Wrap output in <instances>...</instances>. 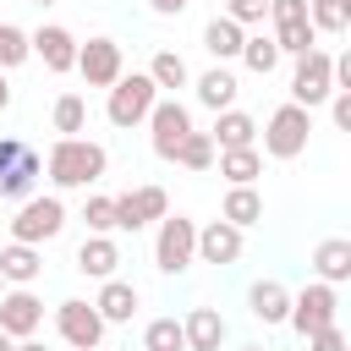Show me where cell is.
Returning <instances> with one entry per match:
<instances>
[{"mask_svg": "<svg viewBox=\"0 0 351 351\" xmlns=\"http://www.w3.org/2000/svg\"><path fill=\"white\" fill-rule=\"evenodd\" d=\"M104 170H110V154H104V143H93V137H55L49 154H44V176H49L55 192L93 186Z\"/></svg>", "mask_w": 351, "mask_h": 351, "instance_id": "cell-1", "label": "cell"}, {"mask_svg": "<svg viewBox=\"0 0 351 351\" xmlns=\"http://www.w3.org/2000/svg\"><path fill=\"white\" fill-rule=\"evenodd\" d=\"M307 137H313V110H302L291 99L263 121V154L269 159H302L307 154Z\"/></svg>", "mask_w": 351, "mask_h": 351, "instance_id": "cell-2", "label": "cell"}, {"mask_svg": "<svg viewBox=\"0 0 351 351\" xmlns=\"http://www.w3.org/2000/svg\"><path fill=\"white\" fill-rule=\"evenodd\" d=\"M66 230V203L49 192V197H27V203H16V214H11V241H22V247H44V241H55Z\"/></svg>", "mask_w": 351, "mask_h": 351, "instance_id": "cell-3", "label": "cell"}, {"mask_svg": "<svg viewBox=\"0 0 351 351\" xmlns=\"http://www.w3.org/2000/svg\"><path fill=\"white\" fill-rule=\"evenodd\" d=\"M154 263H159V274H186L197 263V219L165 214L159 236H154Z\"/></svg>", "mask_w": 351, "mask_h": 351, "instance_id": "cell-4", "label": "cell"}, {"mask_svg": "<svg viewBox=\"0 0 351 351\" xmlns=\"http://www.w3.org/2000/svg\"><path fill=\"white\" fill-rule=\"evenodd\" d=\"M38 176H44V159L22 137H0V197L5 203H27Z\"/></svg>", "mask_w": 351, "mask_h": 351, "instance_id": "cell-5", "label": "cell"}, {"mask_svg": "<svg viewBox=\"0 0 351 351\" xmlns=\"http://www.w3.org/2000/svg\"><path fill=\"white\" fill-rule=\"evenodd\" d=\"M159 104V88L148 82V71H132V77H121L115 88H110V99H104V115H110V126H143L148 121V110Z\"/></svg>", "mask_w": 351, "mask_h": 351, "instance_id": "cell-6", "label": "cell"}, {"mask_svg": "<svg viewBox=\"0 0 351 351\" xmlns=\"http://www.w3.org/2000/svg\"><path fill=\"white\" fill-rule=\"evenodd\" d=\"M335 313H340V296H335V285H324V280H307L296 296H291V313H285V324L307 340V335H318V329H329L335 324Z\"/></svg>", "mask_w": 351, "mask_h": 351, "instance_id": "cell-7", "label": "cell"}, {"mask_svg": "<svg viewBox=\"0 0 351 351\" xmlns=\"http://www.w3.org/2000/svg\"><path fill=\"white\" fill-rule=\"evenodd\" d=\"M329 93H335V55H329V49H307V55H296V71H291V104L313 110V104H324Z\"/></svg>", "mask_w": 351, "mask_h": 351, "instance_id": "cell-8", "label": "cell"}, {"mask_svg": "<svg viewBox=\"0 0 351 351\" xmlns=\"http://www.w3.org/2000/svg\"><path fill=\"white\" fill-rule=\"evenodd\" d=\"M269 16H274V49L280 55H307L318 49V33L307 22V0H269Z\"/></svg>", "mask_w": 351, "mask_h": 351, "instance_id": "cell-9", "label": "cell"}, {"mask_svg": "<svg viewBox=\"0 0 351 351\" xmlns=\"http://www.w3.org/2000/svg\"><path fill=\"white\" fill-rule=\"evenodd\" d=\"M88 88H115L121 77H126V60H121V44L115 38H88V44H77V66H71Z\"/></svg>", "mask_w": 351, "mask_h": 351, "instance_id": "cell-10", "label": "cell"}, {"mask_svg": "<svg viewBox=\"0 0 351 351\" xmlns=\"http://www.w3.org/2000/svg\"><path fill=\"white\" fill-rule=\"evenodd\" d=\"M186 132H192V110H186L181 99H159V104L148 110V143H154L159 159H176V148H181Z\"/></svg>", "mask_w": 351, "mask_h": 351, "instance_id": "cell-11", "label": "cell"}, {"mask_svg": "<svg viewBox=\"0 0 351 351\" xmlns=\"http://www.w3.org/2000/svg\"><path fill=\"white\" fill-rule=\"evenodd\" d=\"M55 329H60V340L71 351H99V340H104V318L93 313V302H60Z\"/></svg>", "mask_w": 351, "mask_h": 351, "instance_id": "cell-12", "label": "cell"}, {"mask_svg": "<svg viewBox=\"0 0 351 351\" xmlns=\"http://www.w3.org/2000/svg\"><path fill=\"white\" fill-rule=\"evenodd\" d=\"M27 49L44 60V71H71L77 66V33L71 27H60V22H38L33 33H27Z\"/></svg>", "mask_w": 351, "mask_h": 351, "instance_id": "cell-13", "label": "cell"}, {"mask_svg": "<svg viewBox=\"0 0 351 351\" xmlns=\"http://www.w3.org/2000/svg\"><path fill=\"white\" fill-rule=\"evenodd\" d=\"M165 214H170L165 186H137L115 197V230H143V225H159Z\"/></svg>", "mask_w": 351, "mask_h": 351, "instance_id": "cell-14", "label": "cell"}, {"mask_svg": "<svg viewBox=\"0 0 351 351\" xmlns=\"http://www.w3.org/2000/svg\"><path fill=\"white\" fill-rule=\"evenodd\" d=\"M38 324H44V302L27 285H5V296H0V329L11 340H33Z\"/></svg>", "mask_w": 351, "mask_h": 351, "instance_id": "cell-15", "label": "cell"}, {"mask_svg": "<svg viewBox=\"0 0 351 351\" xmlns=\"http://www.w3.org/2000/svg\"><path fill=\"white\" fill-rule=\"evenodd\" d=\"M241 258V230L225 219L197 225V263H236Z\"/></svg>", "mask_w": 351, "mask_h": 351, "instance_id": "cell-16", "label": "cell"}, {"mask_svg": "<svg viewBox=\"0 0 351 351\" xmlns=\"http://www.w3.org/2000/svg\"><path fill=\"white\" fill-rule=\"evenodd\" d=\"M181 340H186V351H219V346H225V318H219V307H192V313L181 318Z\"/></svg>", "mask_w": 351, "mask_h": 351, "instance_id": "cell-17", "label": "cell"}, {"mask_svg": "<svg viewBox=\"0 0 351 351\" xmlns=\"http://www.w3.org/2000/svg\"><path fill=\"white\" fill-rule=\"evenodd\" d=\"M208 137H214V154H225V148H258V121L247 110H219Z\"/></svg>", "mask_w": 351, "mask_h": 351, "instance_id": "cell-18", "label": "cell"}, {"mask_svg": "<svg viewBox=\"0 0 351 351\" xmlns=\"http://www.w3.org/2000/svg\"><path fill=\"white\" fill-rule=\"evenodd\" d=\"M313 274H318L324 285H346V280H351V241H346V236H324V241L313 247Z\"/></svg>", "mask_w": 351, "mask_h": 351, "instance_id": "cell-19", "label": "cell"}, {"mask_svg": "<svg viewBox=\"0 0 351 351\" xmlns=\"http://www.w3.org/2000/svg\"><path fill=\"white\" fill-rule=\"evenodd\" d=\"M137 285L132 280H104L99 285V296H93V313L104 318V324H132V313H137Z\"/></svg>", "mask_w": 351, "mask_h": 351, "instance_id": "cell-20", "label": "cell"}, {"mask_svg": "<svg viewBox=\"0 0 351 351\" xmlns=\"http://www.w3.org/2000/svg\"><path fill=\"white\" fill-rule=\"evenodd\" d=\"M38 274H44V252L38 247H22V241L0 247V280L5 285H33Z\"/></svg>", "mask_w": 351, "mask_h": 351, "instance_id": "cell-21", "label": "cell"}, {"mask_svg": "<svg viewBox=\"0 0 351 351\" xmlns=\"http://www.w3.org/2000/svg\"><path fill=\"white\" fill-rule=\"evenodd\" d=\"M192 88H197V104L219 115V110H236V88H241V82L230 77V66H208Z\"/></svg>", "mask_w": 351, "mask_h": 351, "instance_id": "cell-22", "label": "cell"}, {"mask_svg": "<svg viewBox=\"0 0 351 351\" xmlns=\"http://www.w3.org/2000/svg\"><path fill=\"white\" fill-rule=\"evenodd\" d=\"M77 269H82L88 280H115V269H121V247H115L110 236H88V241L77 247Z\"/></svg>", "mask_w": 351, "mask_h": 351, "instance_id": "cell-23", "label": "cell"}, {"mask_svg": "<svg viewBox=\"0 0 351 351\" xmlns=\"http://www.w3.org/2000/svg\"><path fill=\"white\" fill-rule=\"evenodd\" d=\"M247 313H252L258 324H285V313H291V291H285L280 280H258V285L247 291Z\"/></svg>", "mask_w": 351, "mask_h": 351, "instance_id": "cell-24", "label": "cell"}, {"mask_svg": "<svg viewBox=\"0 0 351 351\" xmlns=\"http://www.w3.org/2000/svg\"><path fill=\"white\" fill-rule=\"evenodd\" d=\"M241 38H247V33H241V27L230 22V16H214V22L203 27V49L214 55V66L236 60V55H241Z\"/></svg>", "mask_w": 351, "mask_h": 351, "instance_id": "cell-25", "label": "cell"}, {"mask_svg": "<svg viewBox=\"0 0 351 351\" xmlns=\"http://www.w3.org/2000/svg\"><path fill=\"white\" fill-rule=\"evenodd\" d=\"M219 159V176L230 181V186H252L258 176H263V154L258 148H225V154H214Z\"/></svg>", "mask_w": 351, "mask_h": 351, "instance_id": "cell-26", "label": "cell"}, {"mask_svg": "<svg viewBox=\"0 0 351 351\" xmlns=\"http://www.w3.org/2000/svg\"><path fill=\"white\" fill-rule=\"evenodd\" d=\"M219 219H225V225H236V230L258 225V219H263V197H258V186H230V192H225Z\"/></svg>", "mask_w": 351, "mask_h": 351, "instance_id": "cell-27", "label": "cell"}, {"mask_svg": "<svg viewBox=\"0 0 351 351\" xmlns=\"http://www.w3.org/2000/svg\"><path fill=\"white\" fill-rule=\"evenodd\" d=\"M148 82H154V88H170V99H176V88H186L192 71H186V60H181L176 49H154V60H148Z\"/></svg>", "mask_w": 351, "mask_h": 351, "instance_id": "cell-28", "label": "cell"}, {"mask_svg": "<svg viewBox=\"0 0 351 351\" xmlns=\"http://www.w3.org/2000/svg\"><path fill=\"white\" fill-rule=\"evenodd\" d=\"M247 71H258V77H269L274 66H280V49H274V38L269 33H247L241 38V55H236Z\"/></svg>", "mask_w": 351, "mask_h": 351, "instance_id": "cell-29", "label": "cell"}, {"mask_svg": "<svg viewBox=\"0 0 351 351\" xmlns=\"http://www.w3.org/2000/svg\"><path fill=\"white\" fill-rule=\"evenodd\" d=\"M49 121H55L60 137H82V126H88V99H82V93H60L55 110H49Z\"/></svg>", "mask_w": 351, "mask_h": 351, "instance_id": "cell-30", "label": "cell"}, {"mask_svg": "<svg viewBox=\"0 0 351 351\" xmlns=\"http://www.w3.org/2000/svg\"><path fill=\"white\" fill-rule=\"evenodd\" d=\"M313 33H346L351 27V0H307Z\"/></svg>", "mask_w": 351, "mask_h": 351, "instance_id": "cell-31", "label": "cell"}, {"mask_svg": "<svg viewBox=\"0 0 351 351\" xmlns=\"http://www.w3.org/2000/svg\"><path fill=\"white\" fill-rule=\"evenodd\" d=\"M176 165H186V170H197V176H203V170H214V137L192 126V132L181 137V148H176Z\"/></svg>", "mask_w": 351, "mask_h": 351, "instance_id": "cell-32", "label": "cell"}, {"mask_svg": "<svg viewBox=\"0 0 351 351\" xmlns=\"http://www.w3.org/2000/svg\"><path fill=\"white\" fill-rule=\"evenodd\" d=\"M143 351H186V340H181V318H154V324L143 329Z\"/></svg>", "mask_w": 351, "mask_h": 351, "instance_id": "cell-33", "label": "cell"}, {"mask_svg": "<svg viewBox=\"0 0 351 351\" xmlns=\"http://www.w3.org/2000/svg\"><path fill=\"white\" fill-rule=\"evenodd\" d=\"M22 60H33V49H27V33H22L16 22H0V71H16Z\"/></svg>", "mask_w": 351, "mask_h": 351, "instance_id": "cell-34", "label": "cell"}, {"mask_svg": "<svg viewBox=\"0 0 351 351\" xmlns=\"http://www.w3.org/2000/svg\"><path fill=\"white\" fill-rule=\"evenodd\" d=\"M82 219H88V236H110V230H115V197L93 192V197L82 203Z\"/></svg>", "mask_w": 351, "mask_h": 351, "instance_id": "cell-35", "label": "cell"}, {"mask_svg": "<svg viewBox=\"0 0 351 351\" xmlns=\"http://www.w3.org/2000/svg\"><path fill=\"white\" fill-rule=\"evenodd\" d=\"M225 16L247 33V27H258V22L269 16V0H225Z\"/></svg>", "mask_w": 351, "mask_h": 351, "instance_id": "cell-36", "label": "cell"}, {"mask_svg": "<svg viewBox=\"0 0 351 351\" xmlns=\"http://www.w3.org/2000/svg\"><path fill=\"white\" fill-rule=\"evenodd\" d=\"M329 115H335L340 132H351V88H335L329 93Z\"/></svg>", "mask_w": 351, "mask_h": 351, "instance_id": "cell-37", "label": "cell"}, {"mask_svg": "<svg viewBox=\"0 0 351 351\" xmlns=\"http://www.w3.org/2000/svg\"><path fill=\"white\" fill-rule=\"evenodd\" d=\"M307 351H346V335H340V324H329V329L307 335Z\"/></svg>", "mask_w": 351, "mask_h": 351, "instance_id": "cell-38", "label": "cell"}, {"mask_svg": "<svg viewBox=\"0 0 351 351\" xmlns=\"http://www.w3.org/2000/svg\"><path fill=\"white\" fill-rule=\"evenodd\" d=\"M186 5H192V0H148V11H154V16H181Z\"/></svg>", "mask_w": 351, "mask_h": 351, "instance_id": "cell-39", "label": "cell"}, {"mask_svg": "<svg viewBox=\"0 0 351 351\" xmlns=\"http://www.w3.org/2000/svg\"><path fill=\"white\" fill-rule=\"evenodd\" d=\"M0 110H11V82H5V71H0Z\"/></svg>", "mask_w": 351, "mask_h": 351, "instance_id": "cell-40", "label": "cell"}, {"mask_svg": "<svg viewBox=\"0 0 351 351\" xmlns=\"http://www.w3.org/2000/svg\"><path fill=\"white\" fill-rule=\"evenodd\" d=\"M16 351H44V346L38 340H16Z\"/></svg>", "mask_w": 351, "mask_h": 351, "instance_id": "cell-41", "label": "cell"}, {"mask_svg": "<svg viewBox=\"0 0 351 351\" xmlns=\"http://www.w3.org/2000/svg\"><path fill=\"white\" fill-rule=\"evenodd\" d=\"M0 351H16V340H11V335H5V329H0Z\"/></svg>", "mask_w": 351, "mask_h": 351, "instance_id": "cell-42", "label": "cell"}, {"mask_svg": "<svg viewBox=\"0 0 351 351\" xmlns=\"http://www.w3.org/2000/svg\"><path fill=\"white\" fill-rule=\"evenodd\" d=\"M33 5H60V0H33Z\"/></svg>", "mask_w": 351, "mask_h": 351, "instance_id": "cell-43", "label": "cell"}, {"mask_svg": "<svg viewBox=\"0 0 351 351\" xmlns=\"http://www.w3.org/2000/svg\"><path fill=\"white\" fill-rule=\"evenodd\" d=\"M241 351H269V346H241Z\"/></svg>", "mask_w": 351, "mask_h": 351, "instance_id": "cell-44", "label": "cell"}, {"mask_svg": "<svg viewBox=\"0 0 351 351\" xmlns=\"http://www.w3.org/2000/svg\"><path fill=\"white\" fill-rule=\"evenodd\" d=\"M0 296H5V280H0Z\"/></svg>", "mask_w": 351, "mask_h": 351, "instance_id": "cell-45", "label": "cell"}, {"mask_svg": "<svg viewBox=\"0 0 351 351\" xmlns=\"http://www.w3.org/2000/svg\"><path fill=\"white\" fill-rule=\"evenodd\" d=\"M66 351H71V346H66Z\"/></svg>", "mask_w": 351, "mask_h": 351, "instance_id": "cell-46", "label": "cell"}]
</instances>
